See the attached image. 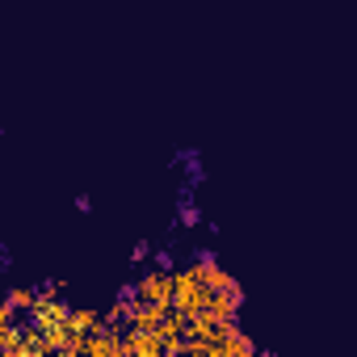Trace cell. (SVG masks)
Returning a JSON list of instances; mask_svg holds the SVG:
<instances>
[{
  "instance_id": "7a4b0ae2",
  "label": "cell",
  "mask_w": 357,
  "mask_h": 357,
  "mask_svg": "<svg viewBox=\"0 0 357 357\" xmlns=\"http://www.w3.org/2000/svg\"><path fill=\"white\" fill-rule=\"evenodd\" d=\"M68 324H72V328H76V332H80V336H84V332H93V328H97V324H101V315H97V311H93V307H76V311H72V315H68Z\"/></svg>"
},
{
  "instance_id": "30bf717a",
  "label": "cell",
  "mask_w": 357,
  "mask_h": 357,
  "mask_svg": "<svg viewBox=\"0 0 357 357\" xmlns=\"http://www.w3.org/2000/svg\"><path fill=\"white\" fill-rule=\"evenodd\" d=\"M76 211H80V215H93V198H89V194H76Z\"/></svg>"
},
{
  "instance_id": "ba28073f",
  "label": "cell",
  "mask_w": 357,
  "mask_h": 357,
  "mask_svg": "<svg viewBox=\"0 0 357 357\" xmlns=\"http://www.w3.org/2000/svg\"><path fill=\"white\" fill-rule=\"evenodd\" d=\"M147 257H151V244H147V240H135V248H130V257H126V261H130V265H143Z\"/></svg>"
},
{
  "instance_id": "277c9868",
  "label": "cell",
  "mask_w": 357,
  "mask_h": 357,
  "mask_svg": "<svg viewBox=\"0 0 357 357\" xmlns=\"http://www.w3.org/2000/svg\"><path fill=\"white\" fill-rule=\"evenodd\" d=\"M202 223V206H194V198H181L176 206V227H198Z\"/></svg>"
},
{
  "instance_id": "6da1fadb",
  "label": "cell",
  "mask_w": 357,
  "mask_h": 357,
  "mask_svg": "<svg viewBox=\"0 0 357 357\" xmlns=\"http://www.w3.org/2000/svg\"><path fill=\"white\" fill-rule=\"evenodd\" d=\"M172 290H176V278L168 269H151L139 278V298L135 303H155V307H168L172 303Z\"/></svg>"
},
{
  "instance_id": "5b68a950",
  "label": "cell",
  "mask_w": 357,
  "mask_h": 357,
  "mask_svg": "<svg viewBox=\"0 0 357 357\" xmlns=\"http://www.w3.org/2000/svg\"><path fill=\"white\" fill-rule=\"evenodd\" d=\"M202 273H206V286H211V290H227V286L236 282V278H231L223 265H215V269H202Z\"/></svg>"
},
{
  "instance_id": "8992f818",
  "label": "cell",
  "mask_w": 357,
  "mask_h": 357,
  "mask_svg": "<svg viewBox=\"0 0 357 357\" xmlns=\"http://www.w3.org/2000/svg\"><path fill=\"white\" fill-rule=\"evenodd\" d=\"M59 290H63V282H55V278H47V282H38V286H34L38 303H43V298H59Z\"/></svg>"
},
{
  "instance_id": "9c48e42d",
  "label": "cell",
  "mask_w": 357,
  "mask_h": 357,
  "mask_svg": "<svg viewBox=\"0 0 357 357\" xmlns=\"http://www.w3.org/2000/svg\"><path fill=\"white\" fill-rule=\"evenodd\" d=\"M155 269H168V273H172V269H176V252H172V244H168V248H160V252H155Z\"/></svg>"
},
{
  "instance_id": "3957f363",
  "label": "cell",
  "mask_w": 357,
  "mask_h": 357,
  "mask_svg": "<svg viewBox=\"0 0 357 357\" xmlns=\"http://www.w3.org/2000/svg\"><path fill=\"white\" fill-rule=\"evenodd\" d=\"M5 303H9L13 311H34V303H38V294H34V290H22V286H9V294H5Z\"/></svg>"
},
{
  "instance_id": "52a82bcc",
  "label": "cell",
  "mask_w": 357,
  "mask_h": 357,
  "mask_svg": "<svg viewBox=\"0 0 357 357\" xmlns=\"http://www.w3.org/2000/svg\"><path fill=\"white\" fill-rule=\"evenodd\" d=\"M194 265H198V269H215V265H219V252H215V248H198V252H194Z\"/></svg>"
},
{
  "instance_id": "8fae6325",
  "label": "cell",
  "mask_w": 357,
  "mask_h": 357,
  "mask_svg": "<svg viewBox=\"0 0 357 357\" xmlns=\"http://www.w3.org/2000/svg\"><path fill=\"white\" fill-rule=\"evenodd\" d=\"M0 269H5V273L13 269V252H9V248H0Z\"/></svg>"
}]
</instances>
